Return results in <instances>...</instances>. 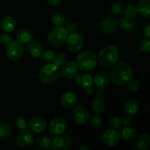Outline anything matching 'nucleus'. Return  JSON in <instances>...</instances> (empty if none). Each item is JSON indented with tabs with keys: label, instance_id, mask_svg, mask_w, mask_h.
Segmentation results:
<instances>
[{
	"label": "nucleus",
	"instance_id": "obj_34",
	"mask_svg": "<svg viewBox=\"0 0 150 150\" xmlns=\"http://www.w3.org/2000/svg\"><path fill=\"white\" fill-rule=\"evenodd\" d=\"M16 125L20 130L26 129L28 127V120L24 117H19L16 120Z\"/></svg>",
	"mask_w": 150,
	"mask_h": 150
},
{
	"label": "nucleus",
	"instance_id": "obj_32",
	"mask_svg": "<svg viewBox=\"0 0 150 150\" xmlns=\"http://www.w3.org/2000/svg\"><path fill=\"white\" fill-rule=\"evenodd\" d=\"M89 123L91 125L95 128H100L103 125V120L100 116L94 115L91 117H89Z\"/></svg>",
	"mask_w": 150,
	"mask_h": 150
},
{
	"label": "nucleus",
	"instance_id": "obj_4",
	"mask_svg": "<svg viewBox=\"0 0 150 150\" xmlns=\"http://www.w3.org/2000/svg\"><path fill=\"white\" fill-rule=\"evenodd\" d=\"M38 77L42 83L51 84L55 83L60 77V68L54 63H48L41 68Z\"/></svg>",
	"mask_w": 150,
	"mask_h": 150
},
{
	"label": "nucleus",
	"instance_id": "obj_41",
	"mask_svg": "<svg viewBox=\"0 0 150 150\" xmlns=\"http://www.w3.org/2000/svg\"><path fill=\"white\" fill-rule=\"evenodd\" d=\"M127 88H128L131 92H136L139 88V81L135 80V79H132L131 80L127 83Z\"/></svg>",
	"mask_w": 150,
	"mask_h": 150
},
{
	"label": "nucleus",
	"instance_id": "obj_13",
	"mask_svg": "<svg viewBox=\"0 0 150 150\" xmlns=\"http://www.w3.org/2000/svg\"><path fill=\"white\" fill-rule=\"evenodd\" d=\"M99 28L101 32L106 35L114 33L117 29V23L115 19L112 17H106L100 21Z\"/></svg>",
	"mask_w": 150,
	"mask_h": 150
},
{
	"label": "nucleus",
	"instance_id": "obj_5",
	"mask_svg": "<svg viewBox=\"0 0 150 150\" xmlns=\"http://www.w3.org/2000/svg\"><path fill=\"white\" fill-rule=\"evenodd\" d=\"M69 36L68 32L64 27H56L48 33L47 36V40L50 45L53 47H60L66 43L67 38Z\"/></svg>",
	"mask_w": 150,
	"mask_h": 150
},
{
	"label": "nucleus",
	"instance_id": "obj_45",
	"mask_svg": "<svg viewBox=\"0 0 150 150\" xmlns=\"http://www.w3.org/2000/svg\"><path fill=\"white\" fill-rule=\"evenodd\" d=\"M48 4L52 6H57L62 2V0H45Z\"/></svg>",
	"mask_w": 150,
	"mask_h": 150
},
{
	"label": "nucleus",
	"instance_id": "obj_31",
	"mask_svg": "<svg viewBox=\"0 0 150 150\" xmlns=\"http://www.w3.org/2000/svg\"><path fill=\"white\" fill-rule=\"evenodd\" d=\"M139 14L137 7L134 4H128L125 10V16L128 18H134Z\"/></svg>",
	"mask_w": 150,
	"mask_h": 150
},
{
	"label": "nucleus",
	"instance_id": "obj_26",
	"mask_svg": "<svg viewBox=\"0 0 150 150\" xmlns=\"http://www.w3.org/2000/svg\"><path fill=\"white\" fill-rule=\"evenodd\" d=\"M136 7L139 13L143 17L149 18L150 17V0H141Z\"/></svg>",
	"mask_w": 150,
	"mask_h": 150
},
{
	"label": "nucleus",
	"instance_id": "obj_24",
	"mask_svg": "<svg viewBox=\"0 0 150 150\" xmlns=\"http://www.w3.org/2000/svg\"><path fill=\"white\" fill-rule=\"evenodd\" d=\"M119 25L120 27L125 32H132L136 27V23L133 18H128L125 16H123L120 19Z\"/></svg>",
	"mask_w": 150,
	"mask_h": 150
},
{
	"label": "nucleus",
	"instance_id": "obj_39",
	"mask_svg": "<svg viewBox=\"0 0 150 150\" xmlns=\"http://www.w3.org/2000/svg\"><path fill=\"white\" fill-rule=\"evenodd\" d=\"M12 40L11 36L8 32H4L0 34V43L3 45H7Z\"/></svg>",
	"mask_w": 150,
	"mask_h": 150
},
{
	"label": "nucleus",
	"instance_id": "obj_44",
	"mask_svg": "<svg viewBox=\"0 0 150 150\" xmlns=\"http://www.w3.org/2000/svg\"><path fill=\"white\" fill-rule=\"evenodd\" d=\"M85 94H86V95H88V96H91V95L95 94V89L92 87V86L85 89Z\"/></svg>",
	"mask_w": 150,
	"mask_h": 150
},
{
	"label": "nucleus",
	"instance_id": "obj_1",
	"mask_svg": "<svg viewBox=\"0 0 150 150\" xmlns=\"http://www.w3.org/2000/svg\"><path fill=\"white\" fill-rule=\"evenodd\" d=\"M111 81L117 86H125L133 77L131 67L125 62H120L114 64L110 73Z\"/></svg>",
	"mask_w": 150,
	"mask_h": 150
},
{
	"label": "nucleus",
	"instance_id": "obj_33",
	"mask_svg": "<svg viewBox=\"0 0 150 150\" xmlns=\"http://www.w3.org/2000/svg\"><path fill=\"white\" fill-rule=\"evenodd\" d=\"M64 28L70 35L78 33V32H79V26H78V25L76 24V22L72 21H67L64 24Z\"/></svg>",
	"mask_w": 150,
	"mask_h": 150
},
{
	"label": "nucleus",
	"instance_id": "obj_19",
	"mask_svg": "<svg viewBox=\"0 0 150 150\" xmlns=\"http://www.w3.org/2000/svg\"><path fill=\"white\" fill-rule=\"evenodd\" d=\"M120 135L121 139L125 142H131L136 139L138 133L134 127L130 126L129 125H125V127H122L120 132Z\"/></svg>",
	"mask_w": 150,
	"mask_h": 150
},
{
	"label": "nucleus",
	"instance_id": "obj_27",
	"mask_svg": "<svg viewBox=\"0 0 150 150\" xmlns=\"http://www.w3.org/2000/svg\"><path fill=\"white\" fill-rule=\"evenodd\" d=\"M136 138H137V139H136V146L138 149L145 150L148 149V147L149 146L150 139L149 136L147 134L142 133Z\"/></svg>",
	"mask_w": 150,
	"mask_h": 150
},
{
	"label": "nucleus",
	"instance_id": "obj_23",
	"mask_svg": "<svg viewBox=\"0 0 150 150\" xmlns=\"http://www.w3.org/2000/svg\"><path fill=\"white\" fill-rule=\"evenodd\" d=\"M0 26H1V29H2L3 32L10 33L16 28V22L13 17L7 16L2 18L1 23H0Z\"/></svg>",
	"mask_w": 150,
	"mask_h": 150
},
{
	"label": "nucleus",
	"instance_id": "obj_47",
	"mask_svg": "<svg viewBox=\"0 0 150 150\" xmlns=\"http://www.w3.org/2000/svg\"><path fill=\"white\" fill-rule=\"evenodd\" d=\"M83 149H88V150H91V149L89 147H87V146H83V147L80 148V150H83Z\"/></svg>",
	"mask_w": 150,
	"mask_h": 150
},
{
	"label": "nucleus",
	"instance_id": "obj_20",
	"mask_svg": "<svg viewBox=\"0 0 150 150\" xmlns=\"http://www.w3.org/2000/svg\"><path fill=\"white\" fill-rule=\"evenodd\" d=\"M77 100L78 98L76 94L72 92H67L62 95L60 103L64 108H70L76 105Z\"/></svg>",
	"mask_w": 150,
	"mask_h": 150
},
{
	"label": "nucleus",
	"instance_id": "obj_14",
	"mask_svg": "<svg viewBox=\"0 0 150 150\" xmlns=\"http://www.w3.org/2000/svg\"><path fill=\"white\" fill-rule=\"evenodd\" d=\"M62 67V69H60V76H62V78L67 80L74 78L79 71L77 64L73 62H65V64Z\"/></svg>",
	"mask_w": 150,
	"mask_h": 150
},
{
	"label": "nucleus",
	"instance_id": "obj_25",
	"mask_svg": "<svg viewBox=\"0 0 150 150\" xmlns=\"http://www.w3.org/2000/svg\"><path fill=\"white\" fill-rule=\"evenodd\" d=\"M124 110L126 114L136 115L139 110V103L135 99L129 100L125 104Z\"/></svg>",
	"mask_w": 150,
	"mask_h": 150
},
{
	"label": "nucleus",
	"instance_id": "obj_36",
	"mask_svg": "<svg viewBox=\"0 0 150 150\" xmlns=\"http://www.w3.org/2000/svg\"><path fill=\"white\" fill-rule=\"evenodd\" d=\"M122 120L118 117H114L111 119L109 122V125L111 129L118 130L121 128L122 126Z\"/></svg>",
	"mask_w": 150,
	"mask_h": 150
},
{
	"label": "nucleus",
	"instance_id": "obj_28",
	"mask_svg": "<svg viewBox=\"0 0 150 150\" xmlns=\"http://www.w3.org/2000/svg\"><path fill=\"white\" fill-rule=\"evenodd\" d=\"M51 20L56 27H61L64 24L65 18L61 12H55L51 16Z\"/></svg>",
	"mask_w": 150,
	"mask_h": 150
},
{
	"label": "nucleus",
	"instance_id": "obj_3",
	"mask_svg": "<svg viewBox=\"0 0 150 150\" xmlns=\"http://www.w3.org/2000/svg\"><path fill=\"white\" fill-rule=\"evenodd\" d=\"M97 57L89 50H85L79 54L76 59V64L81 71L89 72L96 67Z\"/></svg>",
	"mask_w": 150,
	"mask_h": 150
},
{
	"label": "nucleus",
	"instance_id": "obj_22",
	"mask_svg": "<svg viewBox=\"0 0 150 150\" xmlns=\"http://www.w3.org/2000/svg\"><path fill=\"white\" fill-rule=\"evenodd\" d=\"M92 109L97 114H101L106 109V100L103 96H97L92 102Z\"/></svg>",
	"mask_w": 150,
	"mask_h": 150
},
{
	"label": "nucleus",
	"instance_id": "obj_40",
	"mask_svg": "<svg viewBox=\"0 0 150 150\" xmlns=\"http://www.w3.org/2000/svg\"><path fill=\"white\" fill-rule=\"evenodd\" d=\"M111 11L114 15H120L122 11V6L120 2H114L111 5Z\"/></svg>",
	"mask_w": 150,
	"mask_h": 150
},
{
	"label": "nucleus",
	"instance_id": "obj_43",
	"mask_svg": "<svg viewBox=\"0 0 150 150\" xmlns=\"http://www.w3.org/2000/svg\"><path fill=\"white\" fill-rule=\"evenodd\" d=\"M105 89L103 87H97L96 90L95 91V94L97 96H103L105 95Z\"/></svg>",
	"mask_w": 150,
	"mask_h": 150
},
{
	"label": "nucleus",
	"instance_id": "obj_38",
	"mask_svg": "<svg viewBox=\"0 0 150 150\" xmlns=\"http://www.w3.org/2000/svg\"><path fill=\"white\" fill-rule=\"evenodd\" d=\"M54 57H55V54H54L53 51H50V50H45V51H44L42 56H41L42 59H43L45 62L48 63L52 62L53 60H54Z\"/></svg>",
	"mask_w": 150,
	"mask_h": 150
},
{
	"label": "nucleus",
	"instance_id": "obj_12",
	"mask_svg": "<svg viewBox=\"0 0 150 150\" xmlns=\"http://www.w3.org/2000/svg\"><path fill=\"white\" fill-rule=\"evenodd\" d=\"M67 122L62 117H56L51 121L49 124V130L54 135L63 133L66 130Z\"/></svg>",
	"mask_w": 150,
	"mask_h": 150
},
{
	"label": "nucleus",
	"instance_id": "obj_35",
	"mask_svg": "<svg viewBox=\"0 0 150 150\" xmlns=\"http://www.w3.org/2000/svg\"><path fill=\"white\" fill-rule=\"evenodd\" d=\"M66 60H67V59H66L65 55H64V54H57V55H55L54 60H53V62H54L56 65H57L58 67H60L65 64Z\"/></svg>",
	"mask_w": 150,
	"mask_h": 150
},
{
	"label": "nucleus",
	"instance_id": "obj_18",
	"mask_svg": "<svg viewBox=\"0 0 150 150\" xmlns=\"http://www.w3.org/2000/svg\"><path fill=\"white\" fill-rule=\"evenodd\" d=\"M27 51L34 58H39L42 56L44 48L39 41L32 39L27 43Z\"/></svg>",
	"mask_w": 150,
	"mask_h": 150
},
{
	"label": "nucleus",
	"instance_id": "obj_2",
	"mask_svg": "<svg viewBox=\"0 0 150 150\" xmlns=\"http://www.w3.org/2000/svg\"><path fill=\"white\" fill-rule=\"evenodd\" d=\"M120 58V50L117 46L114 45H107L104 47L97 58V62L100 66L108 68L118 62Z\"/></svg>",
	"mask_w": 150,
	"mask_h": 150
},
{
	"label": "nucleus",
	"instance_id": "obj_7",
	"mask_svg": "<svg viewBox=\"0 0 150 150\" xmlns=\"http://www.w3.org/2000/svg\"><path fill=\"white\" fill-rule=\"evenodd\" d=\"M71 146V138L64 133L56 135L51 141V148L54 150H67L70 149Z\"/></svg>",
	"mask_w": 150,
	"mask_h": 150
},
{
	"label": "nucleus",
	"instance_id": "obj_6",
	"mask_svg": "<svg viewBox=\"0 0 150 150\" xmlns=\"http://www.w3.org/2000/svg\"><path fill=\"white\" fill-rule=\"evenodd\" d=\"M6 54L7 58L11 61H18L24 54V48L23 44L18 40H11L7 45Z\"/></svg>",
	"mask_w": 150,
	"mask_h": 150
},
{
	"label": "nucleus",
	"instance_id": "obj_16",
	"mask_svg": "<svg viewBox=\"0 0 150 150\" xmlns=\"http://www.w3.org/2000/svg\"><path fill=\"white\" fill-rule=\"evenodd\" d=\"M75 79H76V83L80 87L84 89L92 86V83H93V79L92 76L84 71H81L80 73L78 72L77 74L75 76Z\"/></svg>",
	"mask_w": 150,
	"mask_h": 150
},
{
	"label": "nucleus",
	"instance_id": "obj_15",
	"mask_svg": "<svg viewBox=\"0 0 150 150\" xmlns=\"http://www.w3.org/2000/svg\"><path fill=\"white\" fill-rule=\"evenodd\" d=\"M28 127L33 133H42L46 129V122L42 117H35L28 121Z\"/></svg>",
	"mask_w": 150,
	"mask_h": 150
},
{
	"label": "nucleus",
	"instance_id": "obj_29",
	"mask_svg": "<svg viewBox=\"0 0 150 150\" xmlns=\"http://www.w3.org/2000/svg\"><path fill=\"white\" fill-rule=\"evenodd\" d=\"M37 144L41 149H47L51 148V140L46 135H41L37 139Z\"/></svg>",
	"mask_w": 150,
	"mask_h": 150
},
{
	"label": "nucleus",
	"instance_id": "obj_8",
	"mask_svg": "<svg viewBox=\"0 0 150 150\" xmlns=\"http://www.w3.org/2000/svg\"><path fill=\"white\" fill-rule=\"evenodd\" d=\"M121 139L120 132L117 130L110 129L104 132L101 136V141L105 146L114 147L117 146Z\"/></svg>",
	"mask_w": 150,
	"mask_h": 150
},
{
	"label": "nucleus",
	"instance_id": "obj_17",
	"mask_svg": "<svg viewBox=\"0 0 150 150\" xmlns=\"http://www.w3.org/2000/svg\"><path fill=\"white\" fill-rule=\"evenodd\" d=\"M93 79V83L97 87L105 88L111 82V76L108 73L105 71H99L95 73Z\"/></svg>",
	"mask_w": 150,
	"mask_h": 150
},
{
	"label": "nucleus",
	"instance_id": "obj_21",
	"mask_svg": "<svg viewBox=\"0 0 150 150\" xmlns=\"http://www.w3.org/2000/svg\"><path fill=\"white\" fill-rule=\"evenodd\" d=\"M34 38V34L30 29L23 28L20 29L16 34V40L22 44H27Z\"/></svg>",
	"mask_w": 150,
	"mask_h": 150
},
{
	"label": "nucleus",
	"instance_id": "obj_11",
	"mask_svg": "<svg viewBox=\"0 0 150 150\" xmlns=\"http://www.w3.org/2000/svg\"><path fill=\"white\" fill-rule=\"evenodd\" d=\"M34 138L35 136L32 130H28L27 128L21 130L16 139L17 144L21 148L30 146L33 143Z\"/></svg>",
	"mask_w": 150,
	"mask_h": 150
},
{
	"label": "nucleus",
	"instance_id": "obj_9",
	"mask_svg": "<svg viewBox=\"0 0 150 150\" xmlns=\"http://www.w3.org/2000/svg\"><path fill=\"white\" fill-rule=\"evenodd\" d=\"M71 116L76 123L83 125L89 120V113L84 106L75 105L71 111Z\"/></svg>",
	"mask_w": 150,
	"mask_h": 150
},
{
	"label": "nucleus",
	"instance_id": "obj_37",
	"mask_svg": "<svg viewBox=\"0 0 150 150\" xmlns=\"http://www.w3.org/2000/svg\"><path fill=\"white\" fill-rule=\"evenodd\" d=\"M139 48L142 52L144 53H149L150 51V40L149 39H144L143 40L141 41L139 43Z\"/></svg>",
	"mask_w": 150,
	"mask_h": 150
},
{
	"label": "nucleus",
	"instance_id": "obj_42",
	"mask_svg": "<svg viewBox=\"0 0 150 150\" xmlns=\"http://www.w3.org/2000/svg\"><path fill=\"white\" fill-rule=\"evenodd\" d=\"M132 121H133V117L129 114H125L122 119V123L124 124L125 125H129L131 124Z\"/></svg>",
	"mask_w": 150,
	"mask_h": 150
},
{
	"label": "nucleus",
	"instance_id": "obj_30",
	"mask_svg": "<svg viewBox=\"0 0 150 150\" xmlns=\"http://www.w3.org/2000/svg\"><path fill=\"white\" fill-rule=\"evenodd\" d=\"M12 133L11 127L5 123H0V139H8Z\"/></svg>",
	"mask_w": 150,
	"mask_h": 150
},
{
	"label": "nucleus",
	"instance_id": "obj_46",
	"mask_svg": "<svg viewBox=\"0 0 150 150\" xmlns=\"http://www.w3.org/2000/svg\"><path fill=\"white\" fill-rule=\"evenodd\" d=\"M144 36L146 37V38L149 39L150 38V25L147 24L145 27L144 30Z\"/></svg>",
	"mask_w": 150,
	"mask_h": 150
},
{
	"label": "nucleus",
	"instance_id": "obj_10",
	"mask_svg": "<svg viewBox=\"0 0 150 150\" xmlns=\"http://www.w3.org/2000/svg\"><path fill=\"white\" fill-rule=\"evenodd\" d=\"M67 48L69 51L72 53H79L81 51L83 46V39L82 35L79 34H72L67 38Z\"/></svg>",
	"mask_w": 150,
	"mask_h": 150
}]
</instances>
